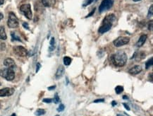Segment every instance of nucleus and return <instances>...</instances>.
I'll return each mask as SVG.
<instances>
[{
    "label": "nucleus",
    "instance_id": "1",
    "mask_svg": "<svg viewBox=\"0 0 153 116\" xmlns=\"http://www.w3.org/2000/svg\"><path fill=\"white\" fill-rule=\"evenodd\" d=\"M115 20H116V16H115L114 14L112 13V14L107 15L103 20L102 25L99 28V30H98V32L100 34H103L110 31L112 27L113 23L114 22Z\"/></svg>",
    "mask_w": 153,
    "mask_h": 116
},
{
    "label": "nucleus",
    "instance_id": "2",
    "mask_svg": "<svg viewBox=\"0 0 153 116\" xmlns=\"http://www.w3.org/2000/svg\"><path fill=\"white\" fill-rule=\"evenodd\" d=\"M127 55L124 52H117L111 56L112 62L116 67H124L127 62Z\"/></svg>",
    "mask_w": 153,
    "mask_h": 116
},
{
    "label": "nucleus",
    "instance_id": "3",
    "mask_svg": "<svg viewBox=\"0 0 153 116\" xmlns=\"http://www.w3.org/2000/svg\"><path fill=\"white\" fill-rule=\"evenodd\" d=\"M0 76L7 81H12L15 78V72L13 69L5 68L0 70Z\"/></svg>",
    "mask_w": 153,
    "mask_h": 116
},
{
    "label": "nucleus",
    "instance_id": "4",
    "mask_svg": "<svg viewBox=\"0 0 153 116\" xmlns=\"http://www.w3.org/2000/svg\"><path fill=\"white\" fill-rule=\"evenodd\" d=\"M19 20H18L15 13L13 12H10L9 14L8 22H7L8 26L11 28H17L19 26Z\"/></svg>",
    "mask_w": 153,
    "mask_h": 116
},
{
    "label": "nucleus",
    "instance_id": "5",
    "mask_svg": "<svg viewBox=\"0 0 153 116\" xmlns=\"http://www.w3.org/2000/svg\"><path fill=\"white\" fill-rule=\"evenodd\" d=\"M114 4L113 0H102V3L99 7L100 13H102L112 7Z\"/></svg>",
    "mask_w": 153,
    "mask_h": 116
},
{
    "label": "nucleus",
    "instance_id": "6",
    "mask_svg": "<svg viewBox=\"0 0 153 116\" xmlns=\"http://www.w3.org/2000/svg\"><path fill=\"white\" fill-rule=\"evenodd\" d=\"M20 10H21V11L23 13L24 16H25L27 19H30V20L32 19V17H33V13H32L31 5H30L29 4H23V5H21L20 7Z\"/></svg>",
    "mask_w": 153,
    "mask_h": 116
},
{
    "label": "nucleus",
    "instance_id": "7",
    "mask_svg": "<svg viewBox=\"0 0 153 116\" xmlns=\"http://www.w3.org/2000/svg\"><path fill=\"white\" fill-rule=\"evenodd\" d=\"M130 41V38L126 36H119V38L114 40L113 43L116 47H122L123 46L128 44Z\"/></svg>",
    "mask_w": 153,
    "mask_h": 116
},
{
    "label": "nucleus",
    "instance_id": "8",
    "mask_svg": "<svg viewBox=\"0 0 153 116\" xmlns=\"http://www.w3.org/2000/svg\"><path fill=\"white\" fill-rule=\"evenodd\" d=\"M13 52L19 57H25L28 55V50L23 46H16L13 49Z\"/></svg>",
    "mask_w": 153,
    "mask_h": 116
},
{
    "label": "nucleus",
    "instance_id": "9",
    "mask_svg": "<svg viewBox=\"0 0 153 116\" xmlns=\"http://www.w3.org/2000/svg\"><path fill=\"white\" fill-rule=\"evenodd\" d=\"M14 92L13 89L4 88L0 90V97H4V96H9Z\"/></svg>",
    "mask_w": 153,
    "mask_h": 116
},
{
    "label": "nucleus",
    "instance_id": "10",
    "mask_svg": "<svg viewBox=\"0 0 153 116\" xmlns=\"http://www.w3.org/2000/svg\"><path fill=\"white\" fill-rule=\"evenodd\" d=\"M4 64L7 68H11L13 69V70L14 67H16V64H15L14 60H12L11 58H7L6 60H4Z\"/></svg>",
    "mask_w": 153,
    "mask_h": 116
},
{
    "label": "nucleus",
    "instance_id": "11",
    "mask_svg": "<svg viewBox=\"0 0 153 116\" xmlns=\"http://www.w3.org/2000/svg\"><path fill=\"white\" fill-rule=\"evenodd\" d=\"M142 71V67L140 65H136L134 67H133L132 68H131L128 71L129 74L132 75H136L139 74L140 72H141Z\"/></svg>",
    "mask_w": 153,
    "mask_h": 116
},
{
    "label": "nucleus",
    "instance_id": "12",
    "mask_svg": "<svg viewBox=\"0 0 153 116\" xmlns=\"http://www.w3.org/2000/svg\"><path fill=\"white\" fill-rule=\"evenodd\" d=\"M64 72H65V69L64 67H63V65H60L59 67H58V69H57V72H56V79H61V78L63 76V74H64Z\"/></svg>",
    "mask_w": 153,
    "mask_h": 116
},
{
    "label": "nucleus",
    "instance_id": "13",
    "mask_svg": "<svg viewBox=\"0 0 153 116\" xmlns=\"http://www.w3.org/2000/svg\"><path fill=\"white\" fill-rule=\"evenodd\" d=\"M147 38H148V36L147 35H142L139 38V40H138V42L136 43V46L138 47V48H140V47H142L145 44V41H146Z\"/></svg>",
    "mask_w": 153,
    "mask_h": 116
},
{
    "label": "nucleus",
    "instance_id": "14",
    "mask_svg": "<svg viewBox=\"0 0 153 116\" xmlns=\"http://www.w3.org/2000/svg\"><path fill=\"white\" fill-rule=\"evenodd\" d=\"M43 5L46 7H54L56 3V0H42Z\"/></svg>",
    "mask_w": 153,
    "mask_h": 116
},
{
    "label": "nucleus",
    "instance_id": "15",
    "mask_svg": "<svg viewBox=\"0 0 153 116\" xmlns=\"http://www.w3.org/2000/svg\"><path fill=\"white\" fill-rule=\"evenodd\" d=\"M145 56H146V55H145V52H138V53H136H136L134 54V56H133V58L135 57L136 61H140V60H143V58H145Z\"/></svg>",
    "mask_w": 153,
    "mask_h": 116
},
{
    "label": "nucleus",
    "instance_id": "16",
    "mask_svg": "<svg viewBox=\"0 0 153 116\" xmlns=\"http://www.w3.org/2000/svg\"><path fill=\"white\" fill-rule=\"evenodd\" d=\"M7 38L5 29L3 26H0V40H6Z\"/></svg>",
    "mask_w": 153,
    "mask_h": 116
},
{
    "label": "nucleus",
    "instance_id": "17",
    "mask_svg": "<svg viewBox=\"0 0 153 116\" xmlns=\"http://www.w3.org/2000/svg\"><path fill=\"white\" fill-rule=\"evenodd\" d=\"M55 48V40H54V38H51L50 40V45H49V50L53 51Z\"/></svg>",
    "mask_w": 153,
    "mask_h": 116
},
{
    "label": "nucleus",
    "instance_id": "18",
    "mask_svg": "<svg viewBox=\"0 0 153 116\" xmlns=\"http://www.w3.org/2000/svg\"><path fill=\"white\" fill-rule=\"evenodd\" d=\"M45 113H46L45 110L42 109V108H39V109H37V111H35V115L36 116H41V115H45Z\"/></svg>",
    "mask_w": 153,
    "mask_h": 116
},
{
    "label": "nucleus",
    "instance_id": "19",
    "mask_svg": "<svg viewBox=\"0 0 153 116\" xmlns=\"http://www.w3.org/2000/svg\"><path fill=\"white\" fill-rule=\"evenodd\" d=\"M71 61H72L71 58H69V57L66 56L63 58V64H64L65 65H66V66L69 65V64L71 63Z\"/></svg>",
    "mask_w": 153,
    "mask_h": 116
},
{
    "label": "nucleus",
    "instance_id": "20",
    "mask_svg": "<svg viewBox=\"0 0 153 116\" xmlns=\"http://www.w3.org/2000/svg\"><path fill=\"white\" fill-rule=\"evenodd\" d=\"M11 40H12V41H15V40H18V41L22 42V41H21V39H20V38H19L18 36H16V34H15V33L12 32L11 34Z\"/></svg>",
    "mask_w": 153,
    "mask_h": 116
},
{
    "label": "nucleus",
    "instance_id": "21",
    "mask_svg": "<svg viewBox=\"0 0 153 116\" xmlns=\"http://www.w3.org/2000/svg\"><path fill=\"white\" fill-rule=\"evenodd\" d=\"M123 91H124V87L122 86H117L115 88V91H116V93L117 94H120L121 93L123 92Z\"/></svg>",
    "mask_w": 153,
    "mask_h": 116
},
{
    "label": "nucleus",
    "instance_id": "22",
    "mask_svg": "<svg viewBox=\"0 0 153 116\" xmlns=\"http://www.w3.org/2000/svg\"><path fill=\"white\" fill-rule=\"evenodd\" d=\"M152 60H153V59L152 58L150 59V60H148L146 63H145V69H146V70L149 69L150 67L152 65Z\"/></svg>",
    "mask_w": 153,
    "mask_h": 116
},
{
    "label": "nucleus",
    "instance_id": "23",
    "mask_svg": "<svg viewBox=\"0 0 153 116\" xmlns=\"http://www.w3.org/2000/svg\"><path fill=\"white\" fill-rule=\"evenodd\" d=\"M52 101H54V103H56V104L59 102V96L57 93H55V95H54V99L52 100Z\"/></svg>",
    "mask_w": 153,
    "mask_h": 116
},
{
    "label": "nucleus",
    "instance_id": "24",
    "mask_svg": "<svg viewBox=\"0 0 153 116\" xmlns=\"http://www.w3.org/2000/svg\"><path fill=\"white\" fill-rule=\"evenodd\" d=\"M153 14V6L151 5L149 9V11H148V18L151 17Z\"/></svg>",
    "mask_w": 153,
    "mask_h": 116
},
{
    "label": "nucleus",
    "instance_id": "25",
    "mask_svg": "<svg viewBox=\"0 0 153 116\" xmlns=\"http://www.w3.org/2000/svg\"><path fill=\"white\" fill-rule=\"evenodd\" d=\"M95 1H97V0H86V2H85V4H83V6H84V7H86V6L88 5H90V4H92V3L94 2Z\"/></svg>",
    "mask_w": 153,
    "mask_h": 116
},
{
    "label": "nucleus",
    "instance_id": "26",
    "mask_svg": "<svg viewBox=\"0 0 153 116\" xmlns=\"http://www.w3.org/2000/svg\"><path fill=\"white\" fill-rule=\"evenodd\" d=\"M64 108H65L64 105L61 103V104L59 105V106L58 107V108H57V111H58V112H62V111L64 110Z\"/></svg>",
    "mask_w": 153,
    "mask_h": 116
},
{
    "label": "nucleus",
    "instance_id": "27",
    "mask_svg": "<svg viewBox=\"0 0 153 116\" xmlns=\"http://www.w3.org/2000/svg\"><path fill=\"white\" fill-rule=\"evenodd\" d=\"M42 101L45 102V103H50L52 102V99H44L43 100H42Z\"/></svg>",
    "mask_w": 153,
    "mask_h": 116
},
{
    "label": "nucleus",
    "instance_id": "28",
    "mask_svg": "<svg viewBox=\"0 0 153 116\" xmlns=\"http://www.w3.org/2000/svg\"><path fill=\"white\" fill-rule=\"evenodd\" d=\"M6 48V45L4 43H1L0 42V50H4Z\"/></svg>",
    "mask_w": 153,
    "mask_h": 116
},
{
    "label": "nucleus",
    "instance_id": "29",
    "mask_svg": "<svg viewBox=\"0 0 153 116\" xmlns=\"http://www.w3.org/2000/svg\"><path fill=\"white\" fill-rule=\"evenodd\" d=\"M152 21H150L149 24H148V29H149L150 31H152Z\"/></svg>",
    "mask_w": 153,
    "mask_h": 116
},
{
    "label": "nucleus",
    "instance_id": "30",
    "mask_svg": "<svg viewBox=\"0 0 153 116\" xmlns=\"http://www.w3.org/2000/svg\"><path fill=\"white\" fill-rule=\"evenodd\" d=\"M104 101V99H97L94 101V103H102Z\"/></svg>",
    "mask_w": 153,
    "mask_h": 116
},
{
    "label": "nucleus",
    "instance_id": "31",
    "mask_svg": "<svg viewBox=\"0 0 153 116\" xmlns=\"http://www.w3.org/2000/svg\"><path fill=\"white\" fill-rule=\"evenodd\" d=\"M123 105H124V106L125 107V108H126V110H128V111H130V110H131V109H130V107L128 106V105H127L126 103H123Z\"/></svg>",
    "mask_w": 153,
    "mask_h": 116
},
{
    "label": "nucleus",
    "instance_id": "32",
    "mask_svg": "<svg viewBox=\"0 0 153 116\" xmlns=\"http://www.w3.org/2000/svg\"><path fill=\"white\" fill-rule=\"evenodd\" d=\"M40 67H41V64H40V63H37V67H36V72H38L39 70H40Z\"/></svg>",
    "mask_w": 153,
    "mask_h": 116
},
{
    "label": "nucleus",
    "instance_id": "33",
    "mask_svg": "<svg viewBox=\"0 0 153 116\" xmlns=\"http://www.w3.org/2000/svg\"><path fill=\"white\" fill-rule=\"evenodd\" d=\"M23 26L25 28H26V29H29V26H28V23H23Z\"/></svg>",
    "mask_w": 153,
    "mask_h": 116
},
{
    "label": "nucleus",
    "instance_id": "34",
    "mask_svg": "<svg viewBox=\"0 0 153 116\" xmlns=\"http://www.w3.org/2000/svg\"><path fill=\"white\" fill-rule=\"evenodd\" d=\"M55 88H56V86H51V87H49V88H48V90L51 91V90L54 89H55Z\"/></svg>",
    "mask_w": 153,
    "mask_h": 116
},
{
    "label": "nucleus",
    "instance_id": "35",
    "mask_svg": "<svg viewBox=\"0 0 153 116\" xmlns=\"http://www.w3.org/2000/svg\"><path fill=\"white\" fill-rule=\"evenodd\" d=\"M95 9H94V10H93V11H92V12H90V14H89V15H88V16H86V17H89V16H91L92 14H93V13H94V12H95Z\"/></svg>",
    "mask_w": 153,
    "mask_h": 116
},
{
    "label": "nucleus",
    "instance_id": "36",
    "mask_svg": "<svg viewBox=\"0 0 153 116\" xmlns=\"http://www.w3.org/2000/svg\"><path fill=\"white\" fill-rule=\"evenodd\" d=\"M117 103H116V102L115 101H113L112 102V106H115Z\"/></svg>",
    "mask_w": 153,
    "mask_h": 116
},
{
    "label": "nucleus",
    "instance_id": "37",
    "mask_svg": "<svg viewBox=\"0 0 153 116\" xmlns=\"http://www.w3.org/2000/svg\"><path fill=\"white\" fill-rule=\"evenodd\" d=\"M3 18H4V16H3V14L1 13H0V21L1 20V19H3Z\"/></svg>",
    "mask_w": 153,
    "mask_h": 116
},
{
    "label": "nucleus",
    "instance_id": "38",
    "mask_svg": "<svg viewBox=\"0 0 153 116\" xmlns=\"http://www.w3.org/2000/svg\"><path fill=\"white\" fill-rule=\"evenodd\" d=\"M4 0H0V5H2L4 4Z\"/></svg>",
    "mask_w": 153,
    "mask_h": 116
},
{
    "label": "nucleus",
    "instance_id": "39",
    "mask_svg": "<svg viewBox=\"0 0 153 116\" xmlns=\"http://www.w3.org/2000/svg\"><path fill=\"white\" fill-rule=\"evenodd\" d=\"M123 99H128V96H123Z\"/></svg>",
    "mask_w": 153,
    "mask_h": 116
},
{
    "label": "nucleus",
    "instance_id": "40",
    "mask_svg": "<svg viewBox=\"0 0 153 116\" xmlns=\"http://www.w3.org/2000/svg\"><path fill=\"white\" fill-rule=\"evenodd\" d=\"M116 116H124V115H121V114H117V115H116Z\"/></svg>",
    "mask_w": 153,
    "mask_h": 116
},
{
    "label": "nucleus",
    "instance_id": "41",
    "mask_svg": "<svg viewBox=\"0 0 153 116\" xmlns=\"http://www.w3.org/2000/svg\"><path fill=\"white\" fill-rule=\"evenodd\" d=\"M140 1V0H133V1Z\"/></svg>",
    "mask_w": 153,
    "mask_h": 116
},
{
    "label": "nucleus",
    "instance_id": "42",
    "mask_svg": "<svg viewBox=\"0 0 153 116\" xmlns=\"http://www.w3.org/2000/svg\"><path fill=\"white\" fill-rule=\"evenodd\" d=\"M11 116H16V114H15V113H13V115H12Z\"/></svg>",
    "mask_w": 153,
    "mask_h": 116
},
{
    "label": "nucleus",
    "instance_id": "43",
    "mask_svg": "<svg viewBox=\"0 0 153 116\" xmlns=\"http://www.w3.org/2000/svg\"><path fill=\"white\" fill-rule=\"evenodd\" d=\"M55 116H59V115H55Z\"/></svg>",
    "mask_w": 153,
    "mask_h": 116
},
{
    "label": "nucleus",
    "instance_id": "44",
    "mask_svg": "<svg viewBox=\"0 0 153 116\" xmlns=\"http://www.w3.org/2000/svg\"><path fill=\"white\" fill-rule=\"evenodd\" d=\"M0 86H1V83H0Z\"/></svg>",
    "mask_w": 153,
    "mask_h": 116
}]
</instances>
